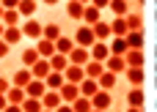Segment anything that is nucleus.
I'll list each match as a JSON object with an SVG mask.
<instances>
[{"label": "nucleus", "mask_w": 157, "mask_h": 112, "mask_svg": "<svg viewBox=\"0 0 157 112\" xmlns=\"http://www.w3.org/2000/svg\"><path fill=\"white\" fill-rule=\"evenodd\" d=\"M36 49H39V55L41 58H52L58 49H55V41H50V38H39L36 41Z\"/></svg>", "instance_id": "nucleus-19"}, {"label": "nucleus", "mask_w": 157, "mask_h": 112, "mask_svg": "<svg viewBox=\"0 0 157 112\" xmlns=\"http://www.w3.org/2000/svg\"><path fill=\"white\" fill-rule=\"evenodd\" d=\"M3 14H6V8H3V5H0V22H3Z\"/></svg>", "instance_id": "nucleus-49"}, {"label": "nucleus", "mask_w": 157, "mask_h": 112, "mask_svg": "<svg viewBox=\"0 0 157 112\" xmlns=\"http://www.w3.org/2000/svg\"><path fill=\"white\" fill-rule=\"evenodd\" d=\"M6 107H8V96H6V93H0V112L6 110Z\"/></svg>", "instance_id": "nucleus-44"}, {"label": "nucleus", "mask_w": 157, "mask_h": 112, "mask_svg": "<svg viewBox=\"0 0 157 112\" xmlns=\"http://www.w3.org/2000/svg\"><path fill=\"white\" fill-rule=\"evenodd\" d=\"M130 52V44L124 36H113L110 38V55H127Z\"/></svg>", "instance_id": "nucleus-13"}, {"label": "nucleus", "mask_w": 157, "mask_h": 112, "mask_svg": "<svg viewBox=\"0 0 157 112\" xmlns=\"http://www.w3.org/2000/svg\"><path fill=\"white\" fill-rule=\"evenodd\" d=\"M105 71H108V68H105L102 60H88V63H86V77H91V79H99Z\"/></svg>", "instance_id": "nucleus-15"}, {"label": "nucleus", "mask_w": 157, "mask_h": 112, "mask_svg": "<svg viewBox=\"0 0 157 112\" xmlns=\"http://www.w3.org/2000/svg\"><path fill=\"white\" fill-rule=\"evenodd\" d=\"M155 71H157V63H155Z\"/></svg>", "instance_id": "nucleus-53"}, {"label": "nucleus", "mask_w": 157, "mask_h": 112, "mask_svg": "<svg viewBox=\"0 0 157 112\" xmlns=\"http://www.w3.org/2000/svg\"><path fill=\"white\" fill-rule=\"evenodd\" d=\"M127 104L144 110V88H130V93H127Z\"/></svg>", "instance_id": "nucleus-28"}, {"label": "nucleus", "mask_w": 157, "mask_h": 112, "mask_svg": "<svg viewBox=\"0 0 157 112\" xmlns=\"http://www.w3.org/2000/svg\"><path fill=\"white\" fill-rule=\"evenodd\" d=\"M110 30H113V36H127V33H130L127 16H113V19H110Z\"/></svg>", "instance_id": "nucleus-22"}, {"label": "nucleus", "mask_w": 157, "mask_h": 112, "mask_svg": "<svg viewBox=\"0 0 157 112\" xmlns=\"http://www.w3.org/2000/svg\"><path fill=\"white\" fill-rule=\"evenodd\" d=\"M0 5L8 11V8H19V0H0Z\"/></svg>", "instance_id": "nucleus-40"}, {"label": "nucleus", "mask_w": 157, "mask_h": 112, "mask_svg": "<svg viewBox=\"0 0 157 112\" xmlns=\"http://www.w3.org/2000/svg\"><path fill=\"white\" fill-rule=\"evenodd\" d=\"M155 107H157V104H155Z\"/></svg>", "instance_id": "nucleus-55"}, {"label": "nucleus", "mask_w": 157, "mask_h": 112, "mask_svg": "<svg viewBox=\"0 0 157 112\" xmlns=\"http://www.w3.org/2000/svg\"><path fill=\"white\" fill-rule=\"evenodd\" d=\"M22 110L25 112H41L44 104H41V99H30V96H28V99L22 101Z\"/></svg>", "instance_id": "nucleus-36"}, {"label": "nucleus", "mask_w": 157, "mask_h": 112, "mask_svg": "<svg viewBox=\"0 0 157 112\" xmlns=\"http://www.w3.org/2000/svg\"><path fill=\"white\" fill-rule=\"evenodd\" d=\"M155 19H157V11H155Z\"/></svg>", "instance_id": "nucleus-54"}, {"label": "nucleus", "mask_w": 157, "mask_h": 112, "mask_svg": "<svg viewBox=\"0 0 157 112\" xmlns=\"http://www.w3.org/2000/svg\"><path fill=\"white\" fill-rule=\"evenodd\" d=\"M30 79H33L30 68H25V66H22V68L11 77V85H17V88H28V85H30Z\"/></svg>", "instance_id": "nucleus-16"}, {"label": "nucleus", "mask_w": 157, "mask_h": 112, "mask_svg": "<svg viewBox=\"0 0 157 112\" xmlns=\"http://www.w3.org/2000/svg\"><path fill=\"white\" fill-rule=\"evenodd\" d=\"M50 66H52V71H66V68H69V55L55 52V55L50 58Z\"/></svg>", "instance_id": "nucleus-26"}, {"label": "nucleus", "mask_w": 157, "mask_h": 112, "mask_svg": "<svg viewBox=\"0 0 157 112\" xmlns=\"http://www.w3.org/2000/svg\"><path fill=\"white\" fill-rule=\"evenodd\" d=\"M91 104H94V110H105L108 112V107H110V90H99V93L91 99Z\"/></svg>", "instance_id": "nucleus-24"}, {"label": "nucleus", "mask_w": 157, "mask_h": 112, "mask_svg": "<svg viewBox=\"0 0 157 112\" xmlns=\"http://www.w3.org/2000/svg\"><path fill=\"white\" fill-rule=\"evenodd\" d=\"M63 77H66V82L80 85V82L86 79V66H75V63H69V68L63 71Z\"/></svg>", "instance_id": "nucleus-6"}, {"label": "nucleus", "mask_w": 157, "mask_h": 112, "mask_svg": "<svg viewBox=\"0 0 157 112\" xmlns=\"http://www.w3.org/2000/svg\"><path fill=\"white\" fill-rule=\"evenodd\" d=\"M8 49H11V47H8V44L0 38V58H6V55H8Z\"/></svg>", "instance_id": "nucleus-43"}, {"label": "nucleus", "mask_w": 157, "mask_h": 112, "mask_svg": "<svg viewBox=\"0 0 157 112\" xmlns=\"http://www.w3.org/2000/svg\"><path fill=\"white\" fill-rule=\"evenodd\" d=\"M39 60H41V55H39V49H36V47H28V49L22 52V66H25V68H33Z\"/></svg>", "instance_id": "nucleus-20"}, {"label": "nucleus", "mask_w": 157, "mask_h": 112, "mask_svg": "<svg viewBox=\"0 0 157 112\" xmlns=\"http://www.w3.org/2000/svg\"><path fill=\"white\" fill-rule=\"evenodd\" d=\"M110 14H113V16H127V14H130L127 0H110Z\"/></svg>", "instance_id": "nucleus-34"}, {"label": "nucleus", "mask_w": 157, "mask_h": 112, "mask_svg": "<svg viewBox=\"0 0 157 112\" xmlns=\"http://www.w3.org/2000/svg\"><path fill=\"white\" fill-rule=\"evenodd\" d=\"M97 22H102V11L88 3V5H86V14H83V25H91V27H94Z\"/></svg>", "instance_id": "nucleus-12"}, {"label": "nucleus", "mask_w": 157, "mask_h": 112, "mask_svg": "<svg viewBox=\"0 0 157 112\" xmlns=\"http://www.w3.org/2000/svg\"><path fill=\"white\" fill-rule=\"evenodd\" d=\"M124 77L130 79V85H132V88H141V85H144V79H146V77H144V68H127V71H124Z\"/></svg>", "instance_id": "nucleus-27"}, {"label": "nucleus", "mask_w": 157, "mask_h": 112, "mask_svg": "<svg viewBox=\"0 0 157 112\" xmlns=\"http://www.w3.org/2000/svg\"><path fill=\"white\" fill-rule=\"evenodd\" d=\"M124 38H127L130 49H144V30H130Z\"/></svg>", "instance_id": "nucleus-25"}, {"label": "nucleus", "mask_w": 157, "mask_h": 112, "mask_svg": "<svg viewBox=\"0 0 157 112\" xmlns=\"http://www.w3.org/2000/svg\"><path fill=\"white\" fill-rule=\"evenodd\" d=\"M83 14H86V5L80 0H66V16L69 19H83Z\"/></svg>", "instance_id": "nucleus-17"}, {"label": "nucleus", "mask_w": 157, "mask_h": 112, "mask_svg": "<svg viewBox=\"0 0 157 112\" xmlns=\"http://www.w3.org/2000/svg\"><path fill=\"white\" fill-rule=\"evenodd\" d=\"M124 60H127V66L130 68H144V49H130L127 55H124Z\"/></svg>", "instance_id": "nucleus-14"}, {"label": "nucleus", "mask_w": 157, "mask_h": 112, "mask_svg": "<svg viewBox=\"0 0 157 112\" xmlns=\"http://www.w3.org/2000/svg\"><path fill=\"white\" fill-rule=\"evenodd\" d=\"M91 112H105V110H91Z\"/></svg>", "instance_id": "nucleus-51"}, {"label": "nucleus", "mask_w": 157, "mask_h": 112, "mask_svg": "<svg viewBox=\"0 0 157 112\" xmlns=\"http://www.w3.org/2000/svg\"><path fill=\"white\" fill-rule=\"evenodd\" d=\"M3 112H25V110H22V104H8Z\"/></svg>", "instance_id": "nucleus-42"}, {"label": "nucleus", "mask_w": 157, "mask_h": 112, "mask_svg": "<svg viewBox=\"0 0 157 112\" xmlns=\"http://www.w3.org/2000/svg\"><path fill=\"white\" fill-rule=\"evenodd\" d=\"M25 36H22V27H6V33H3V41L8 44V47H14V44H19Z\"/></svg>", "instance_id": "nucleus-23"}, {"label": "nucleus", "mask_w": 157, "mask_h": 112, "mask_svg": "<svg viewBox=\"0 0 157 112\" xmlns=\"http://www.w3.org/2000/svg\"><path fill=\"white\" fill-rule=\"evenodd\" d=\"M6 96H8V104H22V101L28 99L25 88H17V85H11V90H8Z\"/></svg>", "instance_id": "nucleus-32"}, {"label": "nucleus", "mask_w": 157, "mask_h": 112, "mask_svg": "<svg viewBox=\"0 0 157 112\" xmlns=\"http://www.w3.org/2000/svg\"><path fill=\"white\" fill-rule=\"evenodd\" d=\"M41 112H52V110H41Z\"/></svg>", "instance_id": "nucleus-52"}, {"label": "nucleus", "mask_w": 157, "mask_h": 112, "mask_svg": "<svg viewBox=\"0 0 157 112\" xmlns=\"http://www.w3.org/2000/svg\"><path fill=\"white\" fill-rule=\"evenodd\" d=\"M41 104H44V110H58L61 104H63V99H61V90H47L44 96H41Z\"/></svg>", "instance_id": "nucleus-8"}, {"label": "nucleus", "mask_w": 157, "mask_h": 112, "mask_svg": "<svg viewBox=\"0 0 157 112\" xmlns=\"http://www.w3.org/2000/svg\"><path fill=\"white\" fill-rule=\"evenodd\" d=\"M19 27H22V36H28V38H41V36H44V25H41V22H36L33 16H30V19H25Z\"/></svg>", "instance_id": "nucleus-2"}, {"label": "nucleus", "mask_w": 157, "mask_h": 112, "mask_svg": "<svg viewBox=\"0 0 157 112\" xmlns=\"http://www.w3.org/2000/svg\"><path fill=\"white\" fill-rule=\"evenodd\" d=\"M94 36H97V41H108V38H113V30H110V22H97L94 25Z\"/></svg>", "instance_id": "nucleus-18"}, {"label": "nucleus", "mask_w": 157, "mask_h": 112, "mask_svg": "<svg viewBox=\"0 0 157 112\" xmlns=\"http://www.w3.org/2000/svg\"><path fill=\"white\" fill-rule=\"evenodd\" d=\"M108 58H110V44H108V41H97V44L91 47V60H102V63H105Z\"/></svg>", "instance_id": "nucleus-9"}, {"label": "nucleus", "mask_w": 157, "mask_h": 112, "mask_svg": "<svg viewBox=\"0 0 157 112\" xmlns=\"http://www.w3.org/2000/svg\"><path fill=\"white\" fill-rule=\"evenodd\" d=\"M8 90H11V82H8V79H3V77H0V93H8Z\"/></svg>", "instance_id": "nucleus-41"}, {"label": "nucleus", "mask_w": 157, "mask_h": 112, "mask_svg": "<svg viewBox=\"0 0 157 112\" xmlns=\"http://www.w3.org/2000/svg\"><path fill=\"white\" fill-rule=\"evenodd\" d=\"M75 44H77V47H88V49H91V47L97 44L94 27H91V25H80V27H77V33H75Z\"/></svg>", "instance_id": "nucleus-1"}, {"label": "nucleus", "mask_w": 157, "mask_h": 112, "mask_svg": "<svg viewBox=\"0 0 157 112\" xmlns=\"http://www.w3.org/2000/svg\"><path fill=\"white\" fill-rule=\"evenodd\" d=\"M63 33H61V25H55V22H50V25H44V36L41 38H50V41H58Z\"/></svg>", "instance_id": "nucleus-35"}, {"label": "nucleus", "mask_w": 157, "mask_h": 112, "mask_svg": "<svg viewBox=\"0 0 157 112\" xmlns=\"http://www.w3.org/2000/svg\"><path fill=\"white\" fill-rule=\"evenodd\" d=\"M61 99H63V104H72V101H77V99H80V85H75V82H66V85L61 88Z\"/></svg>", "instance_id": "nucleus-10"}, {"label": "nucleus", "mask_w": 157, "mask_h": 112, "mask_svg": "<svg viewBox=\"0 0 157 112\" xmlns=\"http://www.w3.org/2000/svg\"><path fill=\"white\" fill-rule=\"evenodd\" d=\"M44 82H47V90H61L66 85V77H63V71H52Z\"/></svg>", "instance_id": "nucleus-21"}, {"label": "nucleus", "mask_w": 157, "mask_h": 112, "mask_svg": "<svg viewBox=\"0 0 157 112\" xmlns=\"http://www.w3.org/2000/svg\"><path fill=\"white\" fill-rule=\"evenodd\" d=\"M105 68H108V71H113V74H124L130 66H127L124 55H110V58L105 60Z\"/></svg>", "instance_id": "nucleus-4"}, {"label": "nucleus", "mask_w": 157, "mask_h": 112, "mask_svg": "<svg viewBox=\"0 0 157 112\" xmlns=\"http://www.w3.org/2000/svg\"><path fill=\"white\" fill-rule=\"evenodd\" d=\"M3 33H6V25H3V22H0V38H3Z\"/></svg>", "instance_id": "nucleus-48"}, {"label": "nucleus", "mask_w": 157, "mask_h": 112, "mask_svg": "<svg viewBox=\"0 0 157 112\" xmlns=\"http://www.w3.org/2000/svg\"><path fill=\"white\" fill-rule=\"evenodd\" d=\"M127 27L130 30H144V19L138 14H127Z\"/></svg>", "instance_id": "nucleus-38"}, {"label": "nucleus", "mask_w": 157, "mask_h": 112, "mask_svg": "<svg viewBox=\"0 0 157 112\" xmlns=\"http://www.w3.org/2000/svg\"><path fill=\"white\" fill-rule=\"evenodd\" d=\"M88 60H91V49L88 47H75L69 52V63H75V66H86Z\"/></svg>", "instance_id": "nucleus-3"}, {"label": "nucleus", "mask_w": 157, "mask_h": 112, "mask_svg": "<svg viewBox=\"0 0 157 112\" xmlns=\"http://www.w3.org/2000/svg\"><path fill=\"white\" fill-rule=\"evenodd\" d=\"M91 5H97L99 11H105V8H110V0H91Z\"/></svg>", "instance_id": "nucleus-39"}, {"label": "nucleus", "mask_w": 157, "mask_h": 112, "mask_svg": "<svg viewBox=\"0 0 157 112\" xmlns=\"http://www.w3.org/2000/svg\"><path fill=\"white\" fill-rule=\"evenodd\" d=\"M80 3H83V5H88V3H91V0H80Z\"/></svg>", "instance_id": "nucleus-50"}, {"label": "nucleus", "mask_w": 157, "mask_h": 112, "mask_svg": "<svg viewBox=\"0 0 157 112\" xmlns=\"http://www.w3.org/2000/svg\"><path fill=\"white\" fill-rule=\"evenodd\" d=\"M55 112H75V107H72V104H61Z\"/></svg>", "instance_id": "nucleus-45"}, {"label": "nucleus", "mask_w": 157, "mask_h": 112, "mask_svg": "<svg viewBox=\"0 0 157 112\" xmlns=\"http://www.w3.org/2000/svg\"><path fill=\"white\" fill-rule=\"evenodd\" d=\"M127 112H144V110H141V107H130Z\"/></svg>", "instance_id": "nucleus-46"}, {"label": "nucleus", "mask_w": 157, "mask_h": 112, "mask_svg": "<svg viewBox=\"0 0 157 112\" xmlns=\"http://www.w3.org/2000/svg\"><path fill=\"white\" fill-rule=\"evenodd\" d=\"M99 90H102V88H99V79H91V77H86V79L80 82V96H86V99H94Z\"/></svg>", "instance_id": "nucleus-7"}, {"label": "nucleus", "mask_w": 157, "mask_h": 112, "mask_svg": "<svg viewBox=\"0 0 157 112\" xmlns=\"http://www.w3.org/2000/svg\"><path fill=\"white\" fill-rule=\"evenodd\" d=\"M75 47H77V44H75V38H69V36H61V38L55 41V49H58L61 55H69Z\"/></svg>", "instance_id": "nucleus-30"}, {"label": "nucleus", "mask_w": 157, "mask_h": 112, "mask_svg": "<svg viewBox=\"0 0 157 112\" xmlns=\"http://www.w3.org/2000/svg\"><path fill=\"white\" fill-rule=\"evenodd\" d=\"M41 3H47V5H55V3H58V0H41Z\"/></svg>", "instance_id": "nucleus-47"}, {"label": "nucleus", "mask_w": 157, "mask_h": 112, "mask_svg": "<svg viewBox=\"0 0 157 112\" xmlns=\"http://www.w3.org/2000/svg\"><path fill=\"white\" fill-rule=\"evenodd\" d=\"M72 107H75V112H91V110H94L91 99H86V96H80L77 101H72Z\"/></svg>", "instance_id": "nucleus-37"}, {"label": "nucleus", "mask_w": 157, "mask_h": 112, "mask_svg": "<svg viewBox=\"0 0 157 112\" xmlns=\"http://www.w3.org/2000/svg\"><path fill=\"white\" fill-rule=\"evenodd\" d=\"M25 93H28L30 99H41V96L47 93V82H44V79H30V85L25 88Z\"/></svg>", "instance_id": "nucleus-11"}, {"label": "nucleus", "mask_w": 157, "mask_h": 112, "mask_svg": "<svg viewBox=\"0 0 157 112\" xmlns=\"http://www.w3.org/2000/svg\"><path fill=\"white\" fill-rule=\"evenodd\" d=\"M36 5H39V0H19V8H17V11H19L25 19H30V16L36 14Z\"/></svg>", "instance_id": "nucleus-33"}, {"label": "nucleus", "mask_w": 157, "mask_h": 112, "mask_svg": "<svg viewBox=\"0 0 157 112\" xmlns=\"http://www.w3.org/2000/svg\"><path fill=\"white\" fill-rule=\"evenodd\" d=\"M19 19H22V14H19L17 8H8V11L3 14V25H6V27H19Z\"/></svg>", "instance_id": "nucleus-29"}, {"label": "nucleus", "mask_w": 157, "mask_h": 112, "mask_svg": "<svg viewBox=\"0 0 157 112\" xmlns=\"http://www.w3.org/2000/svg\"><path fill=\"white\" fill-rule=\"evenodd\" d=\"M30 74H33V79H47L50 74H52V66H50V58H41L33 68H30Z\"/></svg>", "instance_id": "nucleus-5"}, {"label": "nucleus", "mask_w": 157, "mask_h": 112, "mask_svg": "<svg viewBox=\"0 0 157 112\" xmlns=\"http://www.w3.org/2000/svg\"><path fill=\"white\" fill-rule=\"evenodd\" d=\"M116 82H119V74H113V71H105V74L99 77V88H102V90H113Z\"/></svg>", "instance_id": "nucleus-31"}]
</instances>
